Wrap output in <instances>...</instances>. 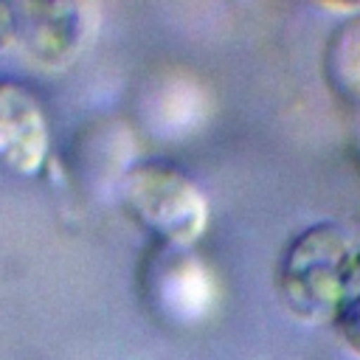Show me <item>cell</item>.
I'll return each mask as SVG.
<instances>
[{"instance_id": "6da1fadb", "label": "cell", "mask_w": 360, "mask_h": 360, "mask_svg": "<svg viewBox=\"0 0 360 360\" xmlns=\"http://www.w3.org/2000/svg\"><path fill=\"white\" fill-rule=\"evenodd\" d=\"M360 248L338 222H312L284 248L276 270L281 298L301 318L335 315L357 281Z\"/></svg>"}, {"instance_id": "5b68a950", "label": "cell", "mask_w": 360, "mask_h": 360, "mask_svg": "<svg viewBox=\"0 0 360 360\" xmlns=\"http://www.w3.org/2000/svg\"><path fill=\"white\" fill-rule=\"evenodd\" d=\"M326 79L335 93L360 101V14L335 28L326 48Z\"/></svg>"}, {"instance_id": "52a82bcc", "label": "cell", "mask_w": 360, "mask_h": 360, "mask_svg": "<svg viewBox=\"0 0 360 360\" xmlns=\"http://www.w3.org/2000/svg\"><path fill=\"white\" fill-rule=\"evenodd\" d=\"M14 42V11L11 0H0V51Z\"/></svg>"}, {"instance_id": "8992f818", "label": "cell", "mask_w": 360, "mask_h": 360, "mask_svg": "<svg viewBox=\"0 0 360 360\" xmlns=\"http://www.w3.org/2000/svg\"><path fill=\"white\" fill-rule=\"evenodd\" d=\"M335 321H338V329H340L343 340L354 352H360V287H354L346 295V301L335 312Z\"/></svg>"}, {"instance_id": "9c48e42d", "label": "cell", "mask_w": 360, "mask_h": 360, "mask_svg": "<svg viewBox=\"0 0 360 360\" xmlns=\"http://www.w3.org/2000/svg\"><path fill=\"white\" fill-rule=\"evenodd\" d=\"M354 287H360V262H357V281H354Z\"/></svg>"}, {"instance_id": "3957f363", "label": "cell", "mask_w": 360, "mask_h": 360, "mask_svg": "<svg viewBox=\"0 0 360 360\" xmlns=\"http://www.w3.org/2000/svg\"><path fill=\"white\" fill-rule=\"evenodd\" d=\"M48 143V118L34 90L0 76V163L17 174H34L45 163Z\"/></svg>"}, {"instance_id": "7a4b0ae2", "label": "cell", "mask_w": 360, "mask_h": 360, "mask_svg": "<svg viewBox=\"0 0 360 360\" xmlns=\"http://www.w3.org/2000/svg\"><path fill=\"white\" fill-rule=\"evenodd\" d=\"M124 205L172 248L194 245L208 225V202L197 183L166 160H143L124 177Z\"/></svg>"}, {"instance_id": "277c9868", "label": "cell", "mask_w": 360, "mask_h": 360, "mask_svg": "<svg viewBox=\"0 0 360 360\" xmlns=\"http://www.w3.org/2000/svg\"><path fill=\"white\" fill-rule=\"evenodd\" d=\"M14 42L42 65H65L82 42V8L76 0H11Z\"/></svg>"}, {"instance_id": "ba28073f", "label": "cell", "mask_w": 360, "mask_h": 360, "mask_svg": "<svg viewBox=\"0 0 360 360\" xmlns=\"http://www.w3.org/2000/svg\"><path fill=\"white\" fill-rule=\"evenodd\" d=\"M321 3L323 8H332V11H346V14H360V0H315Z\"/></svg>"}]
</instances>
